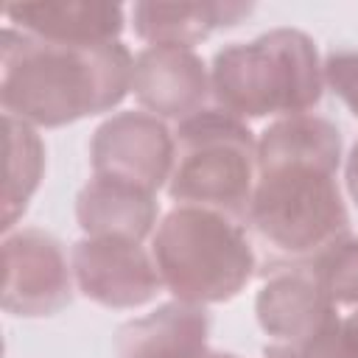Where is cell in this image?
<instances>
[{"label": "cell", "mask_w": 358, "mask_h": 358, "mask_svg": "<svg viewBox=\"0 0 358 358\" xmlns=\"http://www.w3.org/2000/svg\"><path fill=\"white\" fill-rule=\"evenodd\" d=\"M341 131L319 115L280 117L257 140L249 227L277 252L310 260L350 235L338 190Z\"/></svg>", "instance_id": "obj_1"}, {"label": "cell", "mask_w": 358, "mask_h": 358, "mask_svg": "<svg viewBox=\"0 0 358 358\" xmlns=\"http://www.w3.org/2000/svg\"><path fill=\"white\" fill-rule=\"evenodd\" d=\"M134 56L117 42L73 45L3 28L0 103L34 129H59L115 109L131 92Z\"/></svg>", "instance_id": "obj_2"}, {"label": "cell", "mask_w": 358, "mask_h": 358, "mask_svg": "<svg viewBox=\"0 0 358 358\" xmlns=\"http://www.w3.org/2000/svg\"><path fill=\"white\" fill-rule=\"evenodd\" d=\"M218 109L246 117L310 115L322 101L324 73L313 36L299 28H274L252 42L224 45L210 67Z\"/></svg>", "instance_id": "obj_3"}, {"label": "cell", "mask_w": 358, "mask_h": 358, "mask_svg": "<svg viewBox=\"0 0 358 358\" xmlns=\"http://www.w3.org/2000/svg\"><path fill=\"white\" fill-rule=\"evenodd\" d=\"M151 257L165 291L201 308L235 299L257 268L246 224L190 204L162 215L151 235Z\"/></svg>", "instance_id": "obj_4"}, {"label": "cell", "mask_w": 358, "mask_h": 358, "mask_svg": "<svg viewBox=\"0 0 358 358\" xmlns=\"http://www.w3.org/2000/svg\"><path fill=\"white\" fill-rule=\"evenodd\" d=\"M176 151L168 196L176 204L207 207L249 224L257 185V140L246 120L204 109L173 131Z\"/></svg>", "instance_id": "obj_5"}, {"label": "cell", "mask_w": 358, "mask_h": 358, "mask_svg": "<svg viewBox=\"0 0 358 358\" xmlns=\"http://www.w3.org/2000/svg\"><path fill=\"white\" fill-rule=\"evenodd\" d=\"M76 280L64 246L39 227L3 235V310L22 319L56 316L73 302Z\"/></svg>", "instance_id": "obj_6"}, {"label": "cell", "mask_w": 358, "mask_h": 358, "mask_svg": "<svg viewBox=\"0 0 358 358\" xmlns=\"http://www.w3.org/2000/svg\"><path fill=\"white\" fill-rule=\"evenodd\" d=\"M76 291L112 310H134L165 288L151 252L137 241L84 235L70 249Z\"/></svg>", "instance_id": "obj_7"}, {"label": "cell", "mask_w": 358, "mask_h": 358, "mask_svg": "<svg viewBox=\"0 0 358 358\" xmlns=\"http://www.w3.org/2000/svg\"><path fill=\"white\" fill-rule=\"evenodd\" d=\"M173 151V131L157 115L134 109L106 117L90 143L95 176L120 179L154 196L171 179Z\"/></svg>", "instance_id": "obj_8"}, {"label": "cell", "mask_w": 358, "mask_h": 358, "mask_svg": "<svg viewBox=\"0 0 358 358\" xmlns=\"http://www.w3.org/2000/svg\"><path fill=\"white\" fill-rule=\"evenodd\" d=\"M255 316L277 344L308 347L338 324V305L322 291L308 260L274 263L255 296Z\"/></svg>", "instance_id": "obj_9"}, {"label": "cell", "mask_w": 358, "mask_h": 358, "mask_svg": "<svg viewBox=\"0 0 358 358\" xmlns=\"http://www.w3.org/2000/svg\"><path fill=\"white\" fill-rule=\"evenodd\" d=\"M131 92L148 115L182 123L204 112L213 84L204 59L193 48L148 45L134 56Z\"/></svg>", "instance_id": "obj_10"}, {"label": "cell", "mask_w": 358, "mask_h": 358, "mask_svg": "<svg viewBox=\"0 0 358 358\" xmlns=\"http://www.w3.org/2000/svg\"><path fill=\"white\" fill-rule=\"evenodd\" d=\"M210 313L201 305L165 302L117 330V358H210Z\"/></svg>", "instance_id": "obj_11"}, {"label": "cell", "mask_w": 358, "mask_h": 358, "mask_svg": "<svg viewBox=\"0 0 358 358\" xmlns=\"http://www.w3.org/2000/svg\"><path fill=\"white\" fill-rule=\"evenodd\" d=\"M6 25L50 42L98 45L117 42L126 17L123 6L101 0H59V3H17L6 6Z\"/></svg>", "instance_id": "obj_12"}, {"label": "cell", "mask_w": 358, "mask_h": 358, "mask_svg": "<svg viewBox=\"0 0 358 358\" xmlns=\"http://www.w3.org/2000/svg\"><path fill=\"white\" fill-rule=\"evenodd\" d=\"M159 204L157 196L109 176H95L76 196V221L84 235L137 241L154 235Z\"/></svg>", "instance_id": "obj_13"}, {"label": "cell", "mask_w": 358, "mask_h": 358, "mask_svg": "<svg viewBox=\"0 0 358 358\" xmlns=\"http://www.w3.org/2000/svg\"><path fill=\"white\" fill-rule=\"evenodd\" d=\"M252 3H134L131 6V28L137 39L148 45H173L193 48L204 42L210 34L221 28L238 25L252 14Z\"/></svg>", "instance_id": "obj_14"}, {"label": "cell", "mask_w": 358, "mask_h": 358, "mask_svg": "<svg viewBox=\"0 0 358 358\" xmlns=\"http://www.w3.org/2000/svg\"><path fill=\"white\" fill-rule=\"evenodd\" d=\"M45 173V143L25 120L6 115V187H3V232L25 215Z\"/></svg>", "instance_id": "obj_15"}, {"label": "cell", "mask_w": 358, "mask_h": 358, "mask_svg": "<svg viewBox=\"0 0 358 358\" xmlns=\"http://www.w3.org/2000/svg\"><path fill=\"white\" fill-rule=\"evenodd\" d=\"M333 305H358V238L347 235L308 260Z\"/></svg>", "instance_id": "obj_16"}, {"label": "cell", "mask_w": 358, "mask_h": 358, "mask_svg": "<svg viewBox=\"0 0 358 358\" xmlns=\"http://www.w3.org/2000/svg\"><path fill=\"white\" fill-rule=\"evenodd\" d=\"M324 87L358 117V48H336L322 62Z\"/></svg>", "instance_id": "obj_17"}, {"label": "cell", "mask_w": 358, "mask_h": 358, "mask_svg": "<svg viewBox=\"0 0 358 358\" xmlns=\"http://www.w3.org/2000/svg\"><path fill=\"white\" fill-rule=\"evenodd\" d=\"M308 358H358V310L347 319H338L324 336L302 347Z\"/></svg>", "instance_id": "obj_18"}, {"label": "cell", "mask_w": 358, "mask_h": 358, "mask_svg": "<svg viewBox=\"0 0 358 358\" xmlns=\"http://www.w3.org/2000/svg\"><path fill=\"white\" fill-rule=\"evenodd\" d=\"M344 182H347L350 199L358 204V140H355V145H352L350 154H347V162H344Z\"/></svg>", "instance_id": "obj_19"}, {"label": "cell", "mask_w": 358, "mask_h": 358, "mask_svg": "<svg viewBox=\"0 0 358 358\" xmlns=\"http://www.w3.org/2000/svg\"><path fill=\"white\" fill-rule=\"evenodd\" d=\"M263 358H308V352L294 344H268L263 350Z\"/></svg>", "instance_id": "obj_20"}, {"label": "cell", "mask_w": 358, "mask_h": 358, "mask_svg": "<svg viewBox=\"0 0 358 358\" xmlns=\"http://www.w3.org/2000/svg\"><path fill=\"white\" fill-rule=\"evenodd\" d=\"M210 358H241V355H232V352H218V350H213V352H210Z\"/></svg>", "instance_id": "obj_21"}]
</instances>
